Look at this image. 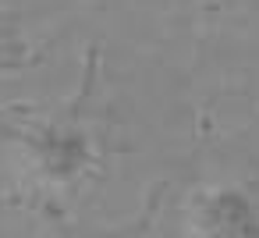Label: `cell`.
Listing matches in <instances>:
<instances>
[{
  "instance_id": "7a4b0ae2",
  "label": "cell",
  "mask_w": 259,
  "mask_h": 238,
  "mask_svg": "<svg viewBox=\"0 0 259 238\" xmlns=\"http://www.w3.org/2000/svg\"><path fill=\"white\" fill-rule=\"evenodd\" d=\"M192 224L199 234H259V210L255 203L241 192V188H227V185H217V188H206L195 195V213H192Z\"/></svg>"
},
{
  "instance_id": "6da1fadb",
  "label": "cell",
  "mask_w": 259,
  "mask_h": 238,
  "mask_svg": "<svg viewBox=\"0 0 259 238\" xmlns=\"http://www.w3.org/2000/svg\"><path fill=\"white\" fill-rule=\"evenodd\" d=\"M0 132L11 135L25 149L32 174L54 192L78 185L96 164V142H93V132L85 128L82 100L54 117L0 121Z\"/></svg>"
},
{
  "instance_id": "3957f363",
  "label": "cell",
  "mask_w": 259,
  "mask_h": 238,
  "mask_svg": "<svg viewBox=\"0 0 259 238\" xmlns=\"http://www.w3.org/2000/svg\"><path fill=\"white\" fill-rule=\"evenodd\" d=\"M29 64H36V54L25 43H0V75L25 71Z\"/></svg>"
}]
</instances>
